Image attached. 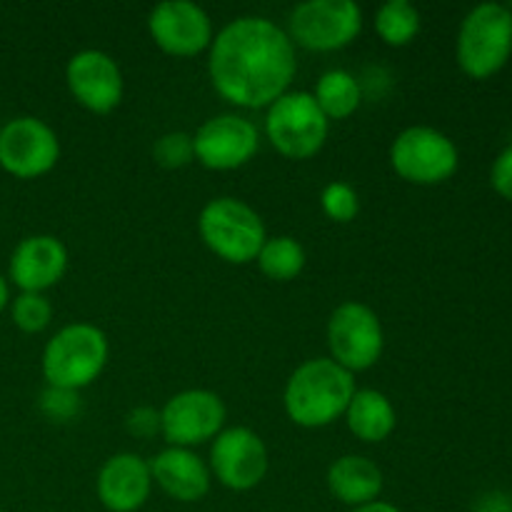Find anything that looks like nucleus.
<instances>
[{
    "instance_id": "nucleus-1",
    "label": "nucleus",
    "mask_w": 512,
    "mask_h": 512,
    "mask_svg": "<svg viewBox=\"0 0 512 512\" xmlns=\"http://www.w3.org/2000/svg\"><path fill=\"white\" fill-rule=\"evenodd\" d=\"M298 73L288 30L265 15H240L215 33L208 75L215 93L238 108H268Z\"/></svg>"
},
{
    "instance_id": "nucleus-2",
    "label": "nucleus",
    "mask_w": 512,
    "mask_h": 512,
    "mask_svg": "<svg viewBox=\"0 0 512 512\" xmlns=\"http://www.w3.org/2000/svg\"><path fill=\"white\" fill-rule=\"evenodd\" d=\"M355 390V375L333 358L305 360L285 383V415L298 428H328L343 418Z\"/></svg>"
},
{
    "instance_id": "nucleus-3",
    "label": "nucleus",
    "mask_w": 512,
    "mask_h": 512,
    "mask_svg": "<svg viewBox=\"0 0 512 512\" xmlns=\"http://www.w3.org/2000/svg\"><path fill=\"white\" fill-rule=\"evenodd\" d=\"M110 358V340L98 325L78 323L63 325L53 338L45 343L43 378L50 388H65L80 393L103 375Z\"/></svg>"
},
{
    "instance_id": "nucleus-4",
    "label": "nucleus",
    "mask_w": 512,
    "mask_h": 512,
    "mask_svg": "<svg viewBox=\"0 0 512 512\" xmlns=\"http://www.w3.org/2000/svg\"><path fill=\"white\" fill-rule=\"evenodd\" d=\"M198 233L210 253L230 265H248L268 240L263 218L253 205L233 195L208 200L198 215Z\"/></svg>"
},
{
    "instance_id": "nucleus-5",
    "label": "nucleus",
    "mask_w": 512,
    "mask_h": 512,
    "mask_svg": "<svg viewBox=\"0 0 512 512\" xmlns=\"http://www.w3.org/2000/svg\"><path fill=\"white\" fill-rule=\"evenodd\" d=\"M512 55V10L503 3H480L463 18L455 40L460 70L475 80L500 73Z\"/></svg>"
},
{
    "instance_id": "nucleus-6",
    "label": "nucleus",
    "mask_w": 512,
    "mask_h": 512,
    "mask_svg": "<svg viewBox=\"0 0 512 512\" xmlns=\"http://www.w3.org/2000/svg\"><path fill=\"white\" fill-rule=\"evenodd\" d=\"M265 135L283 158L308 160L323 150L330 120L308 90H288L265 113Z\"/></svg>"
},
{
    "instance_id": "nucleus-7",
    "label": "nucleus",
    "mask_w": 512,
    "mask_h": 512,
    "mask_svg": "<svg viewBox=\"0 0 512 512\" xmlns=\"http://www.w3.org/2000/svg\"><path fill=\"white\" fill-rule=\"evenodd\" d=\"M363 30V8L355 0H305L290 10L288 35L293 45L313 53H335Z\"/></svg>"
},
{
    "instance_id": "nucleus-8",
    "label": "nucleus",
    "mask_w": 512,
    "mask_h": 512,
    "mask_svg": "<svg viewBox=\"0 0 512 512\" xmlns=\"http://www.w3.org/2000/svg\"><path fill=\"white\" fill-rule=\"evenodd\" d=\"M325 338H328L330 350L328 358H333L353 375L370 370L383 358V323L378 313L360 300H345L330 313Z\"/></svg>"
},
{
    "instance_id": "nucleus-9",
    "label": "nucleus",
    "mask_w": 512,
    "mask_h": 512,
    "mask_svg": "<svg viewBox=\"0 0 512 512\" xmlns=\"http://www.w3.org/2000/svg\"><path fill=\"white\" fill-rule=\"evenodd\" d=\"M390 165L413 185H440L458 173V145L433 125H410L390 145Z\"/></svg>"
},
{
    "instance_id": "nucleus-10",
    "label": "nucleus",
    "mask_w": 512,
    "mask_h": 512,
    "mask_svg": "<svg viewBox=\"0 0 512 512\" xmlns=\"http://www.w3.org/2000/svg\"><path fill=\"white\" fill-rule=\"evenodd\" d=\"M228 408L218 393L205 388L180 390L160 408V435L173 448H190L215 440L225 430Z\"/></svg>"
},
{
    "instance_id": "nucleus-11",
    "label": "nucleus",
    "mask_w": 512,
    "mask_h": 512,
    "mask_svg": "<svg viewBox=\"0 0 512 512\" xmlns=\"http://www.w3.org/2000/svg\"><path fill=\"white\" fill-rule=\"evenodd\" d=\"M60 160V138L50 123L18 115L0 128V168L20 180L48 175Z\"/></svg>"
},
{
    "instance_id": "nucleus-12",
    "label": "nucleus",
    "mask_w": 512,
    "mask_h": 512,
    "mask_svg": "<svg viewBox=\"0 0 512 512\" xmlns=\"http://www.w3.org/2000/svg\"><path fill=\"white\" fill-rule=\"evenodd\" d=\"M208 468L213 480L235 493L258 488L270 470V453L265 440L245 425L225 428L210 445Z\"/></svg>"
},
{
    "instance_id": "nucleus-13",
    "label": "nucleus",
    "mask_w": 512,
    "mask_h": 512,
    "mask_svg": "<svg viewBox=\"0 0 512 512\" xmlns=\"http://www.w3.org/2000/svg\"><path fill=\"white\" fill-rule=\"evenodd\" d=\"M148 33L153 43L173 58H195L205 53L215 38L208 10L190 0H163L148 13Z\"/></svg>"
},
{
    "instance_id": "nucleus-14",
    "label": "nucleus",
    "mask_w": 512,
    "mask_h": 512,
    "mask_svg": "<svg viewBox=\"0 0 512 512\" xmlns=\"http://www.w3.org/2000/svg\"><path fill=\"white\" fill-rule=\"evenodd\" d=\"M195 160L203 168L238 170L248 165L260 150V133L253 120L238 113H220L205 120L193 133Z\"/></svg>"
},
{
    "instance_id": "nucleus-15",
    "label": "nucleus",
    "mask_w": 512,
    "mask_h": 512,
    "mask_svg": "<svg viewBox=\"0 0 512 512\" xmlns=\"http://www.w3.org/2000/svg\"><path fill=\"white\" fill-rule=\"evenodd\" d=\"M65 85L75 103L95 115L113 113L125 95V78L118 60L98 48L70 55L65 65Z\"/></svg>"
},
{
    "instance_id": "nucleus-16",
    "label": "nucleus",
    "mask_w": 512,
    "mask_h": 512,
    "mask_svg": "<svg viewBox=\"0 0 512 512\" xmlns=\"http://www.w3.org/2000/svg\"><path fill=\"white\" fill-rule=\"evenodd\" d=\"M70 253L58 235H28L15 245L8 265V280L20 293H45L68 273Z\"/></svg>"
},
{
    "instance_id": "nucleus-17",
    "label": "nucleus",
    "mask_w": 512,
    "mask_h": 512,
    "mask_svg": "<svg viewBox=\"0 0 512 512\" xmlns=\"http://www.w3.org/2000/svg\"><path fill=\"white\" fill-rule=\"evenodd\" d=\"M153 493L150 463L138 453H115L100 465L95 495L108 512H138Z\"/></svg>"
},
{
    "instance_id": "nucleus-18",
    "label": "nucleus",
    "mask_w": 512,
    "mask_h": 512,
    "mask_svg": "<svg viewBox=\"0 0 512 512\" xmlns=\"http://www.w3.org/2000/svg\"><path fill=\"white\" fill-rule=\"evenodd\" d=\"M148 463L153 485H158L168 498L178 503H200L210 493L213 473L208 468V460L200 458L195 450L168 445Z\"/></svg>"
},
{
    "instance_id": "nucleus-19",
    "label": "nucleus",
    "mask_w": 512,
    "mask_h": 512,
    "mask_svg": "<svg viewBox=\"0 0 512 512\" xmlns=\"http://www.w3.org/2000/svg\"><path fill=\"white\" fill-rule=\"evenodd\" d=\"M330 495L350 510L380 500L385 488L383 470L365 455H343L333 460L325 475Z\"/></svg>"
},
{
    "instance_id": "nucleus-20",
    "label": "nucleus",
    "mask_w": 512,
    "mask_h": 512,
    "mask_svg": "<svg viewBox=\"0 0 512 512\" xmlns=\"http://www.w3.org/2000/svg\"><path fill=\"white\" fill-rule=\"evenodd\" d=\"M343 418L350 433L370 445L388 440L393 435L395 425H398V413H395L393 400L375 388L355 390Z\"/></svg>"
},
{
    "instance_id": "nucleus-21",
    "label": "nucleus",
    "mask_w": 512,
    "mask_h": 512,
    "mask_svg": "<svg viewBox=\"0 0 512 512\" xmlns=\"http://www.w3.org/2000/svg\"><path fill=\"white\" fill-rule=\"evenodd\" d=\"M313 98L325 113V118L345 120L363 103V88H360V80L353 73L343 68H330L315 83Z\"/></svg>"
},
{
    "instance_id": "nucleus-22",
    "label": "nucleus",
    "mask_w": 512,
    "mask_h": 512,
    "mask_svg": "<svg viewBox=\"0 0 512 512\" xmlns=\"http://www.w3.org/2000/svg\"><path fill=\"white\" fill-rule=\"evenodd\" d=\"M255 263H258L260 273L268 280L290 283V280H295L305 270L308 253H305L303 243L293 238V235H273V238L263 243Z\"/></svg>"
},
{
    "instance_id": "nucleus-23",
    "label": "nucleus",
    "mask_w": 512,
    "mask_h": 512,
    "mask_svg": "<svg viewBox=\"0 0 512 512\" xmlns=\"http://www.w3.org/2000/svg\"><path fill=\"white\" fill-rule=\"evenodd\" d=\"M423 28L420 10L410 0H388L375 13V30L390 48H405L418 38Z\"/></svg>"
},
{
    "instance_id": "nucleus-24",
    "label": "nucleus",
    "mask_w": 512,
    "mask_h": 512,
    "mask_svg": "<svg viewBox=\"0 0 512 512\" xmlns=\"http://www.w3.org/2000/svg\"><path fill=\"white\" fill-rule=\"evenodd\" d=\"M10 318L23 333H43L53 323V303L45 293H20L18 298L10 300Z\"/></svg>"
},
{
    "instance_id": "nucleus-25",
    "label": "nucleus",
    "mask_w": 512,
    "mask_h": 512,
    "mask_svg": "<svg viewBox=\"0 0 512 512\" xmlns=\"http://www.w3.org/2000/svg\"><path fill=\"white\" fill-rule=\"evenodd\" d=\"M153 160L165 170H180L195 160L193 135L185 130L163 133L153 145Z\"/></svg>"
},
{
    "instance_id": "nucleus-26",
    "label": "nucleus",
    "mask_w": 512,
    "mask_h": 512,
    "mask_svg": "<svg viewBox=\"0 0 512 512\" xmlns=\"http://www.w3.org/2000/svg\"><path fill=\"white\" fill-rule=\"evenodd\" d=\"M320 208L333 223H350L360 213L358 190L350 183H343V180H333L320 193Z\"/></svg>"
},
{
    "instance_id": "nucleus-27",
    "label": "nucleus",
    "mask_w": 512,
    "mask_h": 512,
    "mask_svg": "<svg viewBox=\"0 0 512 512\" xmlns=\"http://www.w3.org/2000/svg\"><path fill=\"white\" fill-rule=\"evenodd\" d=\"M40 410L53 423H68L80 413V398L75 390L65 388H45L40 395Z\"/></svg>"
},
{
    "instance_id": "nucleus-28",
    "label": "nucleus",
    "mask_w": 512,
    "mask_h": 512,
    "mask_svg": "<svg viewBox=\"0 0 512 512\" xmlns=\"http://www.w3.org/2000/svg\"><path fill=\"white\" fill-rule=\"evenodd\" d=\"M125 430L140 440L155 438L160 435V410L153 405H138L125 415Z\"/></svg>"
},
{
    "instance_id": "nucleus-29",
    "label": "nucleus",
    "mask_w": 512,
    "mask_h": 512,
    "mask_svg": "<svg viewBox=\"0 0 512 512\" xmlns=\"http://www.w3.org/2000/svg\"><path fill=\"white\" fill-rule=\"evenodd\" d=\"M490 183L495 193L503 195L505 200H512V145L495 158L493 170H490Z\"/></svg>"
},
{
    "instance_id": "nucleus-30",
    "label": "nucleus",
    "mask_w": 512,
    "mask_h": 512,
    "mask_svg": "<svg viewBox=\"0 0 512 512\" xmlns=\"http://www.w3.org/2000/svg\"><path fill=\"white\" fill-rule=\"evenodd\" d=\"M473 512H512V495L503 493V490H493L478 498Z\"/></svg>"
},
{
    "instance_id": "nucleus-31",
    "label": "nucleus",
    "mask_w": 512,
    "mask_h": 512,
    "mask_svg": "<svg viewBox=\"0 0 512 512\" xmlns=\"http://www.w3.org/2000/svg\"><path fill=\"white\" fill-rule=\"evenodd\" d=\"M350 512H400L393 503H385V500H375V503L360 505V508H353Z\"/></svg>"
},
{
    "instance_id": "nucleus-32",
    "label": "nucleus",
    "mask_w": 512,
    "mask_h": 512,
    "mask_svg": "<svg viewBox=\"0 0 512 512\" xmlns=\"http://www.w3.org/2000/svg\"><path fill=\"white\" fill-rule=\"evenodd\" d=\"M10 280L0 273V310H5L10 305Z\"/></svg>"
},
{
    "instance_id": "nucleus-33",
    "label": "nucleus",
    "mask_w": 512,
    "mask_h": 512,
    "mask_svg": "<svg viewBox=\"0 0 512 512\" xmlns=\"http://www.w3.org/2000/svg\"><path fill=\"white\" fill-rule=\"evenodd\" d=\"M0 512H5V510H3V508H0Z\"/></svg>"
}]
</instances>
